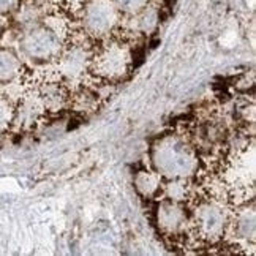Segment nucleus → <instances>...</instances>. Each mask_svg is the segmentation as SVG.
<instances>
[{"label":"nucleus","instance_id":"nucleus-1","mask_svg":"<svg viewBox=\"0 0 256 256\" xmlns=\"http://www.w3.org/2000/svg\"><path fill=\"white\" fill-rule=\"evenodd\" d=\"M155 158L158 170L163 174L172 176L174 179L188 176L196 168V155L192 147L177 138H172L171 141L163 140L162 144L156 146Z\"/></svg>","mask_w":256,"mask_h":256},{"label":"nucleus","instance_id":"nucleus-2","mask_svg":"<svg viewBox=\"0 0 256 256\" xmlns=\"http://www.w3.org/2000/svg\"><path fill=\"white\" fill-rule=\"evenodd\" d=\"M94 73L106 81L119 80L130 70V52L124 44H111L92 57Z\"/></svg>","mask_w":256,"mask_h":256},{"label":"nucleus","instance_id":"nucleus-3","mask_svg":"<svg viewBox=\"0 0 256 256\" xmlns=\"http://www.w3.org/2000/svg\"><path fill=\"white\" fill-rule=\"evenodd\" d=\"M119 10L110 0H92L82 13V24L87 34L102 36L111 32L119 22Z\"/></svg>","mask_w":256,"mask_h":256},{"label":"nucleus","instance_id":"nucleus-4","mask_svg":"<svg viewBox=\"0 0 256 256\" xmlns=\"http://www.w3.org/2000/svg\"><path fill=\"white\" fill-rule=\"evenodd\" d=\"M21 49L34 60H48L58 49V36L54 28L32 26L21 38Z\"/></svg>","mask_w":256,"mask_h":256},{"label":"nucleus","instance_id":"nucleus-5","mask_svg":"<svg viewBox=\"0 0 256 256\" xmlns=\"http://www.w3.org/2000/svg\"><path fill=\"white\" fill-rule=\"evenodd\" d=\"M22 73V64L10 48H0V84H10Z\"/></svg>","mask_w":256,"mask_h":256},{"label":"nucleus","instance_id":"nucleus-6","mask_svg":"<svg viewBox=\"0 0 256 256\" xmlns=\"http://www.w3.org/2000/svg\"><path fill=\"white\" fill-rule=\"evenodd\" d=\"M14 122V103L6 95H0V133L6 132Z\"/></svg>","mask_w":256,"mask_h":256},{"label":"nucleus","instance_id":"nucleus-7","mask_svg":"<svg viewBox=\"0 0 256 256\" xmlns=\"http://www.w3.org/2000/svg\"><path fill=\"white\" fill-rule=\"evenodd\" d=\"M114 5L117 6L119 12L124 13H138L147 5V0H114Z\"/></svg>","mask_w":256,"mask_h":256},{"label":"nucleus","instance_id":"nucleus-8","mask_svg":"<svg viewBox=\"0 0 256 256\" xmlns=\"http://www.w3.org/2000/svg\"><path fill=\"white\" fill-rule=\"evenodd\" d=\"M21 0H0V16H6L10 13H14Z\"/></svg>","mask_w":256,"mask_h":256},{"label":"nucleus","instance_id":"nucleus-9","mask_svg":"<svg viewBox=\"0 0 256 256\" xmlns=\"http://www.w3.org/2000/svg\"><path fill=\"white\" fill-rule=\"evenodd\" d=\"M5 30V21H4V16H0V35L4 34Z\"/></svg>","mask_w":256,"mask_h":256}]
</instances>
